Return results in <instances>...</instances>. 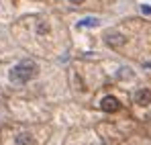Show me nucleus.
Returning <instances> with one entry per match:
<instances>
[{
	"mask_svg": "<svg viewBox=\"0 0 151 145\" xmlns=\"http://www.w3.org/2000/svg\"><path fill=\"white\" fill-rule=\"evenodd\" d=\"M37 72H39V68H37V63L33 59H23L10 70L8 78H10L12 84H27L29 80H33L37 76Z\"/></svg>",
	"mask_w": 151,
	"mask_h": 145,
	"instance_id": "obj_1",
	"label": "nucleus"
},
{
	"mask_svg": "<svg viewBox=\"0 0 151 145\" xmlns=\"http://www.w3.org/2000/svg\"><path fill=\"white\" fill-rule=\"evenodd\" d=\"M37 31L43 35V33H47V31H49V25H39V29H37Z\"/></svg>",
	"mask_w": 151,
	"mask_h": 145,
	"instance_id": "obj_6",
	"label": "nucleus"
},
{
	"mask_svg": "<svg viewBox=\"0 0 151 145\" xmlns=\"http://www.w3.org/2000/svg\"><path fill=\"white\" fill-rule=\"evenodd\" d=\"M135 104H141V106H145V104H151V90L149 88H141V90H137L135 92Z\"/></svg>",
	"mask_w": 151,
	"mask_h": 145,
	"instance_id": "obj_3",
	"label": "nucleus"
},
{
	"mask_svg": "<svg viewBox=\"0 0 151 145\" xmlns=\"http://www.w3.org/2000/svg\"><path fill=\"white\" fill-rule=\"evenodd\" d=\"M100 108L104 113H116V110L121 108V102H119L116 96H104L100 100Z\"/></svg>",
	"mask_w": 151,
	"mask_h": 145,
	"instance_id": "obj_2",
	"label": "nucleus"
},
{
	"mask_svg": "<svg viewBox=\"0 0 151 145\" xmlns=\"http://www.w3.org/2000/svg\"><path fill=\"white\" fill-rule=\"evenodd\" d=\"M100 23L98 19H94V17H90V19H84V21H80L78 27H96V25Z\"/></svg>",
	"mask_w": 151,
	"mask_h": 145,
	"instance_id": "obj_5",
	"label": "nucleus"
},
{
	"mask_svg": "<svg viewBox=\"0 0 151 145\" xmlns=\"http://www.w3.org/2000/svg\"><path fill=\"white\" fill-rule=\"evenodd\" d=\"M70 2H72V4H82L84 0H70Z\"/></svg>",
	"mask_w": 151,
	"mask_h": 145,
	"instance_id": "obj_7",
	"label": "nucleus"
},
{
	"mask_svg": "<svg viewBox=\"0 0 151 145\" xmlns=\"http://www.w3.org/2000/svg\"><path fill=\"white\" fill-rule=\"evenodd\" d=\"M17 145H33V137L29 133H21L17 137Z\"/></svg>",
	"mask_w": 151,
	"mask_h": 145,
	"instance_id": "obj_4",
	"label": "nucleus"
}]
</instances>
